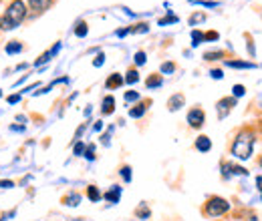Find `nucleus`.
<instances>
[{
	"instance_id": "obj_1",
	"label": "nucleus",
	"mask_w": 262,
	"mask_h": 221,
	"mask_svg": "<svg viewBox=\"0 0 262 221\" xmlns=\"http://www.w3.org/2000/svg\"><path fill=\"white\" fill-rule=\"evenodd\" d=\"M254 143H256V135H254V131L248 129V127L242 129V131L234 137V141H232V145H230V153H232V157L240 159V161H248V159L252 157Z\"/></svg>"
},
{
	"instance_id": "obj_2",
	"label": "nucleus",
	"mask_w": 262,
	"mask_h": 221,
	"mask_svg": "<svg viewBox=\"0 0 262 221\" xmlns=\"http://www.w3.org/2000/svg\"><path fill=\"white\" fill-rule=\"evenodd\" d=\"M27 18V4L25 0H12L6 8V12L0 16V29L2 31H14L16 27L23 24Z\"/></svg>"
},
{
	"instance_id": "obj_3",
	"label": "nucleus",
	"mask_w": 262,
	"mask_h": 221,
	"mask_svg": "<svg viewBox=\"0 0 262 221\" xmlns=\"http://www.w3.org/2000/svg\"><path fill=\"white\" fill-rule=\"evenodd\" d=\"M204 211H206L208 217H220V215H224V213L230 211V203L226 199H222V197H210L206 201Z\"/></svg>"
},
{
	"instance_id": "obj_4",
	"label": "nucleus",
	"mask_w": 262,
	"mask_h": 221,
	"mask_svg": "<svg viewBox=\"0 0 262 221\" xmlns=\"http://www.w3.org/2000/svg\"><path fill=\"white\" fill-rule=\"evenodd\" d=\"M204 123H206V113L200 107L190 109V113H188V125L192 127V129H202Z\"/></svg>"
},
{
	"instance_id": "obj_5",
	"label": "nucleus",
	"mask_w": 262,
	"mask_h": 221,
	"mask_svg": "<svg viewBox=\"0 0 262 221\" xmlns=\"http://www.w3.org/2000/svg\"><path fill=\"white\" fill-rule=\"evenodd\" d=\"M236 107V99L234 96H226V99H222V101H218V105H216V111H218V119H226L228 117V113Z\"/></svg>"
},
{
	"instance_id": "obj_6",
	"label": "nucleus",
	"mask_w": 262,
	"mask_h": 221,
	"mask_svg": "<svg viewBox=\"0 0 262 221\" xmlns=\"http://www.w3.org/2000/svg\"><path fill=\"white\" fill-rule=\"evenodd\" d=\"M184 103H186V96L182 95V93H176V95L169 96V101H167V109H169V111H180V109L184 107Z\"/></svg>"
},
{
	"instance_id": "obj_7",
	"label": "nucleus",
	"mask_w": 262,
	"mask_h": 221,
	"mask_svg": "<svg viewBox=\"0 0 262 221\" xmlns=\"http://www.w3.org/2000/svg\"><path fill=\"white\" fill-rule=\"evenodd\" d=\"M103 199L109 201V203H119V199H121V187L119 185H111V189L107 191V193H103Z\"/></svg>"
},
{
	"instance_id": "obj_8",
	"label": "nucleus",
	"mask_w": 262,
	"mask_h": 221,
	"mask_svg": "<svg viewBox=\"0 0 262 221\" xmlns=\"http://www.w3.org/2000/svg\"><path fill=\"white\" fill-rule=\"evenodd\" d=\"M123 83H125V79H123L119 72H113V75H109V79L105 81V87H107V89H119Z\"/></svg>"
},
{
	"instance_id": "obj_9",
	"label": "nucleus",
	"mask_w": 262,
	"mask_h": 221,
	"mask_svg": "<svg viewBox=\"0 0 262 221\" xmlns=\"http://www.w3.org/2000/svg\"><path fill=\"white\" fill-rule=\"evenodd\" d=\"M59 51H61V42H57V44H55V46H53V48H51V51H47V53H42V55H40V57H38V59H36V66H38V64H45V63H49V61H51V57H55V55H57V53H59Z\"/></svg>"
},
{
	"instance_id": "obj_10",
	"label": "nucleus",
	"mask_w": 262,
	"mask_h": 221,
	"mask_svg": "<svg viewBox=\"0 0 262 221\" xmlns=\"http://www.w3.org/2000/svg\"><path fill=\"white\" fill-rule=\"evenodd\" d=\"M196 149L200 153H208L210 149H212V141H210V137H206V135H200L196 139Z\"/></svg>"
},
{
	"instance_id": "obj_11",
	"label": "nucleus",
	"mask_w": 262,
	"mask_h": 221,
	"mask_svg": "<svg viewBox=\"0 0 262 221\" xmlns=\"http://www.w3.org/2000/svg\"><path fill=\"white\" fill-rule=\"evenodd\" d=\"M79 203H81V195L77 191H71L63 197V205H67V207H77Z\"/></svg>"
},
{
	"instance_id": "obj_12",
	"label": "nucleus",
	"mask_w": 262,
	"mask_h": 221,
	"mask_svg": "<svg viewBox=\"0 0 262 221\" xmlns=\"http://www.w3.org/2000/svg\"><path fill=\"white\" fill-rule=\"evenodd\" d=\"M115 111V99L111 95H107L103 99V103H101V113L103 115H111Z\"/></svg>"
},
{
	"instance_id": "obj_13",
	"label": "nucleus",
	"mask_w": 262,
	"mask_h": 221,
	"mask_svg": "<svg viewBox=\"0 0 262 221\" xmlns=\"http://www.w3.org/2000/svg\"><path fill=\"white\" fill-rule=\"evenodd\" d=\"M147 101L145 103H139V105H135L133 109H129V117L131 119H141L143 115H145V111H147Z\"/></svg>"
},
{
	"instance_id": "obj_14",
	"label": "nucleus",
	"mask_w": 262,
	"mask_h": 221,
	"mask_svg": "<svg viewBox=\"0 0 262 221\" xmlns=\"http://www.w3.org/2000/svg\"><path fill=\"white\" fill-rule=\"evenodd\" d=\"M27 2H29V6H31L33 10L42 12V10H47V8L51 6V2H53V0H27Z\"/></svg>"
},
{
	"instance_id": "obj_15",
	"label": "nucleus",
	"mask_w": 262,
	"mask_h": 221,
	"mask_svg": "<svg viewBox=\"0 0 262 221\" xmlns=\"http://www.w3.org/2000/svg\"><path fill=\"white\" fill-rule=\"evenodd\" d=\"M162 85H164L162 75H149V79L145 81V87H147V89H160Z\"/></svg>"
},
{
	"instance_id": "obj_16",
	"label": "nucleus",
	"mask_w": 262,
	"mask_h": 221,
	"mask_svg": "<svg viewBox=\"0 0 262 221\" xmlns=\"http://www.w3.org/2000/svg\"><path fill=\"white\" fill-rule=\"evenodd\" d=\"M87 197H89L93 203H97V201L103 199V193L97 189V185H89V187H87Z\"/></svg>"
},
{
	"instance_id": "obj_17",
	"label": "nucleus",
	"mask_w": 262,
	"mask_h": 221,
	"mask_svg": "<svg viewBox=\"0 0 262 221\" xmlns=\"http://www.w3.org/2000/svg\"><path fill=\"white\" fill-rule=\"evenodd\" d=\"M23 51V42L20 40H10L8 44H6V55H16V53H20Z\"/></svg>"
},
{
	"instance_id": "obj_18",
	"label": "nucleus",
	"mask_w": 262,
	"mask_h": 221,
	"mask_svg": "<svg viewBox=\"0 0 262 221\" xmlns=\"http://www.w3.org/2000/svg\"><path fill=\"white\" fill-rule=\"evenodd\" d=\"M87 32H89V27H87V22L79 20V22H77V27H75V36L83 38V36H87Z\"/></svg>"
},
{
	"instance_id": "obj_19",
	"label": "nucleus",
	"mask_w": 262,
	"mask_h": 221,
	"mask_svg": "<svg viewBox=\"0 0 262 221\" xmlns=\"http://www.w3.org/2000/svg\"><path fill=\"white\" fill-rule=\"evenodd\" d=\"M226 64L232 68H254L256 66L254 63H244V61H226Z\"/></svg>"
},
{
	"instance_id": "obj_20",
	"label": "nucleus",
	"mask_w": 262,
	"mask_h": 221,
	"mask_svg": "<svg viewBox=\"0 0 262 221\" xmlns=\"http://www.w3.org/2000/svg\"><path fill=\"white\" fill-rule=\"evenodd\" d=\"M135 213H137V217H141V219H149V215H151V211H149V207H147L145 203H141Z\"/></svg>"
},
{
	"instance_id": "obj_21",
	"label": "nucleus",
	"mask_w": 262,
	"mask_h": 221,
	"mask_svg": "<svg viewBox=\"0 0 262 221\" xmlns=\"http://www.w3.org/2000/svg\"><path fill=\"white\" fill-rule=\"evenodd\" d=\"M139 81V72L135 70V68H131V70H127V77H125V83L127 85H135Z\"/></svg>"
},
{
	"instance_id": "obj_22",
	"label": "nucleus",
	"mask_w": 262,
	"mask_h": 221,
	"mask_svg": "<svg viewBox=\"0 0 262 221\" xmlns=\"http://www.w3.org/2000/svg\"><path fill=\"white\" fill-rule=\"evenodd\" d=\"M204 59L206 61H218V59H224V53L222 51H210L204 55Z\"/></svg>"
},
{
	"instance_id": "obj_23",
	"label": "nucleus",
	"mask_w": 262,
	"mask_h": 221,
	"mask_svg": "<svg viewBox=\"0 0 262 221\" xmlns=\"http://www.w3.org/2000/svg\"><path fill=\"white\" fill-rule=\"evenodd\" d=\"M119 175H121V179H123L125 183H129L131 181V167L129 165H123V167L119 169Z\"/></svg>"
},
{
	"instance_id": "obj_24",
	"label": "nucleus",
	"mask_w": 262,
	"mask_h": 221,
	"mask_svg": "<svg viewBox=\"0 0 262 221\" xmlns=\"http://www.w3.org/2000/svg\"><path fill=\"white\" fill-rule=\"evenodd\" d=\"M85 143L83 141H77L75 143V147H73V153H75V157H81V155H85Z\"/></svg>"
},
{
	"instance_id": "obj_25",
	"label": "nucleus",
	"mask_w": 262,
	"mask_h": 221,
	"mask_svg": "<svg viewBox=\"0 0 262 221\" xmlns=\"http://www.w3.org/2000/svg\"><path fill=\"white\" fill-rule=\"evenodd\" d=\"M204 20H206V14H204V12H194L192 18H190V24L196 27L198 22H204Z\"/></svg>"
},
{
	"instance_id": "obj_26",
	"label": "nucleus",
	"mask_w": 262,
	"mask_h": 221,
	"mask_svg": "<svg viewBox=\"0 0 262 221\" xmlns=\"http://www.w3.org/2000/svg\"><path fill=\"white\" fill-rule=\"evenodd\" d=\"M145 61H147V55H145L143 51H137V53H135V64L141 66V64H145Z\"/></svg>"
},
{
	"instance_id": "obj_27",
	"label": "nucleus",
	"mask_w": 262,
	"mask_h": 221,
	"mask_svg": "<svg viewBox=\"0 0 262 221\" xmlns=\"http://www.w3.org/2000/svg\"><path fill=\"white\" fill-rule=\"evenodd\" d=\"M232 93H234V99H240V96L246 95V89H244V85H234Z\"/></svg>"
},
{
	"instance_id": "obj_28",
	"label": "nucleus",
	"mask_w": 262,
	"mask_h": 221,
	"mask_svg": "<svg viewBox=\"0 0 262 221\" xmlns=\"http://www.w3.org/2000/svg\"><path fill=\"white\" fill-rule=\"evenodd\" d=\"M192 40H194V42H192V46H198V44H200V42H204L206 38H204V34H202L200 31H194L192 32Z\"/></svg>"
},
{
	"instance_id": "obj_29",
	"label": "nucleus",
	"mask_w": 262,
	"mask_h": 221,
	"mask_svg": "<svg viewBox=\"0 0 262 221\" xmlns=\"http://www.w3.org/2000/svg\"><path fill=\"white\" fill-rule=\"evenodd\" d=\"M85 159H89V161H93L95 159V145H87L85 147V155H83Z\"/></svg>"
},
{
	"instance_id": "obj_30",
	"label": "nucleus",
	"mask_w": 262,
	"mask_h": 221,
	"mask_svg": "<svg viewBox=\"0 0 262 221\" xmlns=\"http://www.w3.org/2000/svg\"><path fill=\"white\" fill-rule=\"evenodd\" d=\"M173 22H178V16H173V14H169V16H165V18H162L158 24L160 27H165V24H173Z\"/></svg>"
},
{
	"instance_id": "obj_31",
	"label": "nucleus",
	"mask_w": 262,
	"mask_h": 221,
	"mask_svg": "<svg viewBox=\"0 0 262 221\" xmlns=\"http://www.w3.org/2000/svg\"><path fill=\"white\" fill-rule=\"evenodd\" d=\"M160 70H162L164 75H171V72L176 70V64H173V63H164V64H162V68H160Z\"/></svg>"
},
{
	"instance_id": "obj_32",
	"label": "nucleus",
	"mask_w": 262,
	"mask_h": 221,
	"mask_svg": "<svg viewBox=\"0 0 262 221\" xmlns=\"http://www.w3.org/2000/svg\"><path fill=\"white\" fill-rule=\"evenodd\" d=\"M131 32H147L149 31V24L147 22H141V24H135L133 29H129Z\"/></svg>"
},
{
	"instance_id": "obj_33",
	"label": "nucleus",
	"mask_w": 262,
	"mask_h": 221,
	"mask_svg": "<svg viewBox=\"0 0 262 221\" xmlns=\"http://www.w3.org/2000/svg\"><path fill=\"white\" fill-rule=\"evenodd\" d=\"M133 101H139V93L127 91V93H125V103H133Z\"/></svg>"
},
{
	"instance_id": "obj_34",
	"label": "nucleus",
	"mask_w": 262,
	"mask_h": 221,
	"mask_svg": "<svg viewBox=\"0 0 262 221\" xmlns=\"http://www.w3.org/2000/svg\"><path fill=\"white\" fill-rule=\"evenodd\" d=\"M111 131H113V127H109V131H107V133H105V135L101 137V143H103L105 147H107V145L111 143Z\"/></svg>"
},
{
	"instance_id": "obj_35",
	"label": "nucleus",
	"mask_w": 262,
	"mask_h": 221,
	"mask_svg": "<svg viewBox=\"0 0 262 221\" xmlns=\"http://www.w3.org/2000/svg\"><path fill=\"white\" fill-rule=\"evenodd\" d=\"M210 77H212V79H216V81H220V79L224 77V72H222L220 68H212V70H210Z\"/></svg>"
},
{
	"instance_id": "obj_36",
	"label": "nucleus",
	"mask_w": 262,
	"mask_h": 221,
	"mask_svg": "<svg viewBox=\"0 0 262 221\" xmlns=\"http://www.w3.org/2000/svg\"><path fill=\"white\" fill-rule=\"evenodd\" d=\"M14 187V181H10V179H2L0 181V189H12Z\"/></svg>"
},
{
	"instance_id": "obj_37",
	"label": "nucleus",
	"mask_w": 262,
	"mask_h": 221,
	"mask_svg": "<svg viewBox=\"0 0 262 221\" xmlns=\"http://www.w3.org/2000/svg\"><path fill=\"white\" fill-rule=\"evenodd\" d=\"M103 63H105V55H103V53H99L97 57H95V61H93V66H101Z\"/></svg>"
},
{
	"instance_id": "obj_38",
	"label": "nucleus",
	"mask_w": 262,
	"mask_h": 221,
	"mask_svg": "<svg viewBox=\"0 0 262 221\" xmlns=\"http://www.w3.org/2000/svg\"><path fill=\"white\" fill-rule=\"evenodd\" d=\"M204 38H206V40H218V32H214V31L206 32Z\"/></svg>"
},
{
	"instance_id": "obj_39",
	"label": "nucleus",
	"mask_w": 262,
	"mask_h": 221,
	"mask_svg": "<svg viewBox=\"0 0 262 221\" xmlns=\"http://www.w3.org/2000/svg\"><path fill=\"white\" fill-rule=\"evenodd\" d=\"M85 129H87V125H81L79 129H77V133H75V139H77V141L81 139V135H83V131H85Z\"/></svg>"
},
{
	"instance_id": "obj_40",
	"label": "nucleus",
	"mask_w": 262,
	"mask_h": 221,
	"mask_svg": "<svg viewBox=\"0 0 262 221\" xmlns=\"http://www.w3.org/2000/svg\"><path fill=\"white\" fill-rule=\"evenodd\" d=\"M20 96H23V95H12V96H8V103H10V105H16V103L20 101Z\"/></svg>"
},
{
	"instance_id": "obj_41",
	"label": "nucleus",
	"mask_w": 262,
	"mask_h": 221,
	"mask_svg": "<svg viewBox=\"0 0 262 221\" xmlns=\"http://www.w3.org/2000/svg\"><path fill=\"white\" fill-rule=\"evenodd\" d=\"M129 29H121V31H117L115 32V34H117V36H125V34H129Z\"/></svg>"
},
{
	"instance_id": "obj_42",
	"label": "nucleus",
	"mask_w": 262,
	"mask_h": 221,
	"mask_svg": "<svg viewBox=\"0 0 262 221\" xmlns=\"http://www.w3.org/2000/svg\"><path fill=\"white\" fill-rule=\"evenodd\" d=\"M10 131H25V125L20 127V125H12L10 127Z\"/></svg>"
},
{
	"instance_id": "obj_43",
	"label": "nucleus",
	"mask_w": 262,
	"mask_h": 221,
	"mask_svg": "<svg viewBox=\"0 0 262 221\" xmlns=\"http://www.w3.org/2000/svg\"><path fill=\"white\" fill-rule=\"evenodd\" d=\"M93 129H95V131H101V129H103V123H101V121H97V123H95V127H93Z\"/></svg>"
},
{
	"instance_id": "obj_44",
	"label": "nucleus",
	"mask_w": 262,
	"mask_h": 221,
	"mask_svg": "<svg viewBox=\"0 0 262 221\" xmlns=\"http://www.w3.org/2000/svg\"><path fill=\"white\" fill-rule=\"evenodd\" d=\"M256 185H258V191H262V177H256Z\"/></svg>"
},
{
	"instance_id": "obj_45",
	"label": "nucleus",
	"mask_w": 262,
	"mask_h": 221,
	"mask_svg": "<svg viewBox=\"0 0 262 221\" xmlns=\"http://www.w3.org/2000/svg\"><path fill=\"white\" fill-rule=\"evenodd\" d=\"M8 219V215H6V213H4V215H2V217H0V221H6Z\"/></svg>"
},
{
	"instance_id": "obj_46",
	"label": "nucleus",
	"mask_w": 262,
	"mask_h": 221,
	"mask_svg": "<svg viewBox=\"0 0 262 221\" xmlns=\"http://www.w3.org/2000/svg\"><path fill=\"white\" fill-rule=\"evenodd\" d=\"M258 165H260V167H262V157H260V159H258Z\"/></svg>"
},
{
	"instance_id": "obj_47",
	"label": "nucleus",
	"mask_w": 262,
	"mask_h": 221,
	"mask_svg": "<svg viewBox=\"0 0 262 221\" xmlns=\"http://www.w3.org/2000/svg\"><path fill=\"white\" fill-rule=\"evenodd\" d=\"M0 96H2V91H0Z\"/></svg>"
}]
</instances>
